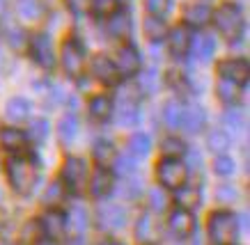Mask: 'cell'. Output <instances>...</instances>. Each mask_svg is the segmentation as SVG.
<instances>
[{
  "label": "cell",
  "mask_w": 250,
  "mask_h": 245,
  "mask_svg": "<svg viewBox=\"0 0 250 245\" xmlns=\"http://www.w3.org/2000/svg\"><path fill=\"white\" fill-rule=\"evenodd\" d=\"M9 188L16 195H30L37 181V165L28 156H12L5 165Z\"/></svg>",
  "instance_id": "cell-1"
},
{
  "label": "cell",
  "mask_w": 250,
  "mask_h": 245,
  "mask_svg": "<svg viewBox=\"0 0 250 245\" xmlns=\"http://www.w3.org/2000/svg\"><path fill=\"white\" fill-rule=\"evenodd\" d=\"M211 21L216 30L229 41H236L243 35V12L236 2H223L216 12H211Z\"/></svg>",
  "instance_id": "cell-2"
},
{
  "label": "cell",
  "mask_w": 250,
  "mask_h": 245,
  "mask_svg": "<svg viewBox=\"0 0 250 245\" xmlns=\"http://www.w3.org/2000/svg\"><path fill=\"white\" fill-rule=\"evenodd\" d=\"M207 234L213 245H234L239 234L236 215L229 211H213L207 220Z\"/></svg>",
  "instance_id": "cell-3"
},
{
  "label": "cell",
  "mask_w": 250,
  "mask_h": 245,
  "mask_svg": "<svg viewBox=\"0 0 250 245\" xmlns=\"http://www.w3.org/2000/svg\"><path fill=\"white\" fill-rule=\"evenodd\" d=\"M156 179H159L161 188L167 190H179L182 186H186L188 179V165L182 158H163L156 165Z\"/></svg>",
  "instance_id": "cell-4"
},
{
  "label": "cell",
  "mask_w": 250,
  "mask_h": 245,
  "mask_svg": "<svg viewBox=\"0 0 250 245\" xmlns=\"http://www.w3.org/2000/svg\"><path fill=\"white\" fill-rule=\"evenodd\" d=\"M60 62L64 74L71 78H78L85 71V48L74 35L62 41L60 48Z\"/></svg>",
  "instance_id": "cell-5"
},
{
  "label": "cell",
  "mask_w": 250,
  "mask_h": 245,
  "mask_svg": "<svg viewBox=\"0 0 250 245\" xmlns=\"http://www.w3.org/2000/svg\"><path fill=\"white\" fill-rule=\"evenodd\" d=\"M28 53L42 69H53L55 67L53 41L46 32H35L32 37H28Z\"/></svg>",
  "instance_id": "cell-6"
},
{
  "label": "cell",
  "mask_w": 250,
  "mask_h": 245,
  "mask_svg": "<svg viewBox=\"0 0 250 245\" xmlns=\"http://www.w3.org/2000/svg\"><path fill=\"white\" fill-rule=\"evenodd\" d=\"M216 71H218V76L223 78V80H229V83H234L241 87V85L248 83L250 64L243 60V57H228V60L218 62Z\"/></svg>",
  "instance_id": "cell-7"
},
{
  "label": "cell",
  "mask_w": 250,
  "mask_h": 245,
  "mask_svg": "<svg viewBox=\"0 0 250 245\" xmlns=\"http://www.w3.org/2000/svg\"><path fill=\"white\" fill-rule=\"evenodd\" d=\"M87 181V165L76 156H69L64 165H62V184L69 190H81Z\"/></svg>",
  "instance_id": "cell-8"
},
{
  "label": "cell",
  "mask_w": 250,
  "mask_h": 245,
  "mask_svg": "<svg viewBox=\"0 0 250 245\" xmlns=\"http://www.w3.org/2000/svg\"><path fill=\"white\" fill-rule=\"evenodd\" d=\"M167 229L172 234L174 238H179V241H186V238L193 236V231H195V218L190 211L186 208H174L170 211L167 215Z\"/></svg>",
  "instance_id": "cell-9"
},
{
  "label": "cell",
  "mask_w": 250,
  "mask_h": 245,
  "mask_svg": "<svg viewBox=\"0 0 250 245\" xmlns=\"http://www.w3.org/2000/svg\"><path fill=\"white\" fill-rule=\"evenodd\" d=\"M115 67L120 71V76H136L143 69V55L133 44H126L117 51V60H115Z\"/></svg>",
  "instance_id": "cell-10"
},
{
  "label": "cell",
  "mask_w": 250,
  "mask_h": 245,
  "mask_svg": "<svg viewBox=\"0 0 250 245\" xmlns=\"http://www.w3.org/2000/svg\"><path fill=\"white\" fill-rule=\"evenodd\" d=\"M39 225H42V231H44L46 241H60L67 234V215L62 213V211H58V208H51L48 213L42 215Z\"/></svg>",
  "instance_id": "cell-11"
},
{
  "label": "cell",
  "mask_w": 250,
  "mask_h": 245,
  "mask_svg": "<svg viewBox=\"0 0 250 245\" xmlns=\"http://www.w3.org/2000/svg\"><path fill=\"white\" fill-rule=\"evenodd\" d=\"M90 71L92 76L104 85H117L122 78L117 67H115V62L110 57H106V55H94L90 62Z\"/></svg>",
  "instance_id": "cell-12"
},
{
  "label": "cell",
  "mask_w": 250,
  "mask_h": 245,
  "mask_svg": "<svg viewBox=\"0 0 250 245\" xmlns=\"http://www.w3.org/2000/svg\"><path fill=\"white\" fill-rule=\"evenodd\" d=\"M97 220H99V227L106 231H115V229H122L124 222H126V213L124 208L117 207V204H101L97 208Z\"/></svg>",
  "instance_id": "cell-13"
},
{
  "label": "cell",
  "mask_w": 250,
  "mask_h": 245,
  "mask_svg": "<svg viewBox=\"0 0 250 245\" xmlns=\"http://www.w3.org/2000/svg\"><path fill=\"white\" fill-rule=\"evenodd\" d=\"M167 46H170V53L174 57H184V55L190 51V44H193V32H190L188 25H174L172 30H167Z\"/></svg>",
  "instance_id": "cell-14"
},
{
  "label": "cell",
  "mask_w": 250,
  "mask_h": 245,
  "mask_svg": "<svg viewBox=\"0 0 250 245\" xmlns=\"http://www.w3.org/2000/svg\"><path fill=\"white\" fill-rule=\"evenodd\" d=\"M161 238V227L152 213H143L136 222V241L140 245H156Z\"/></svg>",
  "instance_id": "cell-15"
},
{
  "label": "cell",
  "mask_w": 250,
  "mask_h": 245,
  "mask_svg": "<svg viewBox=\"0 0 250 245\" xmlns=\"http://www.w3.org/2000/svg\"><path fill=\"white\" fill-rule=\"evenodd\" d=\"M106 32L113 39H124L131 32V16L124 9H115L110 16H106Z\"/></svg>",
  "instance_id": "cell-16"
},
{
  "label": "cell",
  "mask_w": 250,
  "mask_h": 245,
  "mask_svg": "<svg viewBox=\"0 0 250 245\" xmlns=\"http://www.w3.org/2000/svg\"><path fill=\"white\" fill-rule=\"evenodd\" d=\"M115 188V176L108 168H97L90 179V192L94 197H106Z\"/></svg>",
  "instance_id": "cell-17"
},
{
  "label": "cell",
  "mask_w": 250,
  "mask_h": 245,
  "mask_svg": "<svg viewBox=\"0 0 250 245\" xmlns=\"http://www.w3.org/2000/svg\"><path fill=\"white\" fill-rule=\"evenodd\" d=\"M184 21L188 28H205L211 21V9L205 2H190L188 7L184 9Z\"/></svg>",
  "instance_id": "cell-18"
},
{
  "label": "cell",
  "mask_w": 250,
  "mask_h": 245,
  "mask_svg": "<svg viewBox=\"0 0 250 245\" xmlns=\"http://www.w3.org/2000/svg\"><path fill=\"white\" fill-rule=\"evenodd\" d=\"M205 124H207V113H205V108L202 106H188V108H184V115H182V126L186 133H197V131H202L205 129Z\"/></svg>",
  "instance_id": "cell-19"
},
{
  "label": "cell",
  "mask_w": 250,
  "mask_h": 245,
  "mask_svg": "<svg viewBox=\"0 0 250 245\" xmlns=\"http://www.w3.org/2000/svg\"><path fill=\"white\" fill-rule=\"evenodd\" d=\"M0 147H5L7 151H23L28 147V133L14 126H5L0 129Z\"/></svg>",
  "instance_id": "cell-20"
},
{
  "label": "cell",
  "mask_w": 250,
  "mask_h": 245,
  "mask_svg": "<svg viewBox=\"0 0 250 245\" xmlns=\"http://www.w3.org/2000/svg\"><path fill=\"white\" fill-rule=\"evenodd\" d=\"M113 99L106 96V94H97V96H92L90 103H87V113L94 122H108L110 115H113Z\"/></svg>",
  "instance_id": "cell-21"
},
{
  "label": "cell",
  "mask_w": 250,
  "mask_h": 245,
  "mask_svg": "<svg viewBox=\"0 0 250 245\" xmlns=\"http://www.w3.org/2000/svg\"><path fill=\"white\" fill-rule=\"evenodd\" d=\"M30 101L23 99V96H12V99L5 103V117H7V122L12 124H21L25 122L28 117H30Z\"/></svg>",
  "instance_id": "cell-22"
},
{
  "label": "cell",
  "mask_w": 250,
  "mask_h": 245,
  "mask_svg": "<svg viewBox=\"0 0 250 245\" xmlns=\"http://www.w3.org/2000/svg\"><path fill=\"white\" fill-rule=\"evenodd\" d=\"M92 158L97 161L99 168H108L117 158V149H115V145L110 140H97L94 147H92Z\"/></svg>",
  "instance_id": "cell-23"
},
{
  "label": "cell",
  "mask_w": 250,
  "mask_h": 245,
  "mask_svg": "<svg viewBox=\"0 0 250 245\" xmlns=\"http://www.w3.org/2000/svg\"><path fill=\"white\" fill-rule=\"evenodd\" d=\"M200 190H197V186H182L179 190H174V202H177V208H190L200 207Z\"/></svg>",
  "instance_id": "cell-24"
},
{
  "label": "cell",
  "mask_w": 250,
  "mask_h": 245,
  "mask_svg": "<svg viewBox=\"0 0 250 245\" xmlns=\"http://www.w3.org/2000/svg\"><path fill=\"white\" fill-rule=\"evenodd\" d=\"M76 133H78V117L74 113H67L58 124V140L62 145H69L71 140L76 138Z\"/></svg>",
  "instance_id": "cell-25"
},
{
  "label": "cell",
  "mask_w": 250,
  "mask_h": 245,
  "mask_svg": "<svg viewBox=\"0 0 250 245\" xmlns=\"http://www.w3.org/2000/svg\"><path fill=\"white\" fill-rule=\"evenodd\" d=\"M190 48H195L197 60L209 62V60H211V55L216 53V39L209 37V35H200V37H193V44H190Z\"/></svg>",
  "instance_id": "cell-26"
},
{
  "label": "cell",
  "mask_w": 250,
  "mask_h": 245,
  "mask_svg": "<svg viewBox=\"0 0 250 245\" xmlns=\"http://www.w3.org/2000/svg\"><path fill=\"white\" fill-rule=\"evenodd\" d=\"M145 35L149 37V41H161L167 37V25L161 16H147L145 19Z\"/></svg>",
  "instance_id": "cell-27"
},
{
  "label": "cell",
  "mask_w": 250,
  "mask_h": 245,
  "mask_svg": "<svg viewBox=\"0 0 250 245\" xmlns=\"http://www.w3.org/2000/svg\"><path fill=\"white\" fill-rule=\"evenodd\" d=\"M149 149H152V140H149V135L143 133V131H138V133H133L129 138V153L131 156L143 158V156L149 153Z\"/></svg>",
  "instance_id": "cell-28"
},
{
  "label": "cell",
  "mask_w": 250,
  "mask_h": 245,
  "mask_svg": "<svg viewBox=\"0 0 250 245\" xmlns=\"http://www.w3.org/2000/svg\"><path fill=\"white\" fill-rule=\"evenodd\" d=\"M229 142H232V140H229V135L223 129H211L209 135H207V147H209L213 153H218V156L228 151Z\"/></svg>",
  "instance_id": "cell-29"
},
{
  "label": "cell",
  "mask_w": 250,
  "mask_h": 245,
  "mask_svg": "<svg viewBox=\"0 0 250 245\" xmlns=\"http://www.w3.org/2000/svg\"><path fill=\"white\" fill-rule=\"evenodd\" d=\"M182 115H184V103L182 101H166L163 103V119L170 129H179L182 124Z\"/></svg>",
  "instance_id": "cell-30"
},
{
  "label": "cell",
  "mask_w": 250,
  "mask_h": 245,
  "mask_svg": "<svg viewBox=\"0 0 250 245\" xmlns=\"http://www.w3.org/2000/svg\"><path fill=\"white\" fill-rule=\"evenodd\" d=\"M216 94H218V99L223 103H228V106H234L239 96H241V87L234 83H229V80H223L220 78L218 85H216Z\"/></svg>",
  "instance_id": "cell-31"
},
{
  "label": "cell",
  "mask_w": 250,
  "mask_h": 245,
  "mask_svg": "<svg viewBox=\"0 0 250 245\" xmlns=\"http://www.w3.org/2000/svg\"><path fill=\"white\" fill-rule=\"evenodd\" d=\"M117 122H120L122 126H133V124L138 122V103H136V99H131V96L122 99V108H120V117H117Z\"/></svg>",
  "instance_id": "cell-32"
},
{
  "label": "cell",
  "mask_w": 250,
  "mask_h": 245,
  "mask_svg": "<svg viewBox=\"0 0 250 245\" xmlns=\"http://www.w3.org/2000/svg\"><path fill=\"white\" fill-rule=\"evenodd\" d=\"M186 151H188V149L184 145V140L174 138V135H170V138H166L161 142V153H163V158H182Z\"/></svg>",
  "instance_id": "cell-33"
},
{
  "label": "cell",
  "mask_w": 250,
  "mask_h": 245,
  "mask_svg": "<svg viewBox=\"0 0 250 245\" xmlns=\"http://www.w3.org/2000/svg\"><path fill=\"white\" fill-rule=\"evenodd\" d=\"M67 229H74L76 234H83L87 229V211L83 207H74L67 218Z\"/></svg>",
  "instance_id": "cell-34"
},
{
  "label": "cell",
  "mask_w": 250,
  "mask_h": 245,
  "mask_svg": "<svg viewBox=\"0 0 250 245\" xmlns=\"http://www.w3.org/2000/svg\"><path fill=\"white\" fill-rule=\"evenodd\" d=\"M64 195H67V188H64V184H62V181H53V184L46 188L44 202L48 204V207H58L60 202H64Z\"/></svg>",
  "instance_id": "cell-35"
},
{
  "label": "cell",
  "mask_w": 250,
  "mask_h": 245,
  "mask_svg": "<svg viewBox=\"0 0 250 245\" xmlns=\"http://www.w3.org/2000/svg\"><path fill=\"white\" fill-rule=\"evenodd\" d=\"M156 85H159V74L154 69L143 71L140 74V80H138V90L143 94H154L156 92Z\"/></svg>",
  "instance_id": "cell-36"
},
{
  "label": "cell",
  "mask_w": 250,
  "mask_h": 245,
  "mask_svg": "<svg viewBox=\"0 0 250 245\" xmlns=\"http://www.w3.org/2000/svg\"><path fill=\"white\" fill-rule=\"evenodd\" d=\"M21 238L25 243H39L42 238H44V231H42V225L39 220H28L25 222V227L21 231Z\"/></svg>",
  "instance_id": "cell-37"
},
{
  "label": "cell",
  "mask_w": 250,
  "mask_h": 245,
  "mask_svg": "<svg viewBox=\"0 0 250 245\" xmlns=\"http://www.w3.org/2000/svg\"><path fill=\"white\" fill-rule=\"evenodd\" d=\"M213 172L218 176H229L232 172H234V161L229 158V156H225V153H220V156H216L213 158Z\"/></svg>",
  "instance_id": "cell-38"
},
{
  "label": "cell",
  "mask_w": 250,
  "mask_h": 245,
  "mask_svg": "<svg viewBox=\"0 0 250 245\" xmlns=\"http://www.w3.org/2000/svg\"><path fill=\"white\" fill-rule=\"evenodd\" d=\"M115 163H117V172H120V174H124V176L136 174V170H138L136 156H131V153H126V156H117Z\"/></svg>",
  "instance_id": "cell-39"
},
{
  "label": "cell",
  "mask_w": 250,
  "mask_h": 245,
  "mask_svg": "<svg viewBox=\"0 0 250 245\" xmlns=\"http://www.w3.org/2000/svg\"><path fill=\"white\" fill-rule=\"evenodd\" d=\"M19 12L23 19H39L42 5H39V0H19Z\"/></svg>",
  "instance_id": "cell-40"
},
{
  "label": "cell",
  "mask_w": 250,
  "mask_h": 245,
  "mask_svg": "<svg viewBox=\"0 0 250 245\" xmlns=\"http://www.w3.org/2000/svg\"><path fill=\"white\" fill-rule=\"evenodd\" d=\"M167 204H170V199H167L166 190H161V186L149 192V207H152V211H166Z\"/></svg>",
  "instance_id": "cell-41"
},
{
  "label": "cell",
  "mask_w": 250,
  "mask_h": 245,
  "mask_svg": "<svg viewBox=\"0 0 250 245\" xmlns=\"http://www.w3.org/2000/svg\"><path fill=\"white\" fill-rule=\"evenodd\" d=\"M120 0H92V9L97 16H110L117 9Z\"/></svg>",
  "instance_id": "cell-42"
},
{
  "label": "cell",
  "mask_w": 250,
  "mask_h": 245,
  "mask_svg": "<svg viewBox=\"0 0 250 245\" xmlns=\"http://www.w3.org/2000/svg\"><path fill=\"white\" fill-rule=\"evenodd\" d=\"M46 133H48V122L46 119H35L30 126V135H28V140H32V142H42V140L46 138Z\"/></svg>",
  "instance_id": "cell-43"
},
{
  "label": "cell",
  "mask_w": 250,
  "mask_h": 245,
  "mask_svg": "<svg viewBox=\"0 0 250 245\" xmlns=\"http://www.w3.org/2000/svg\"><path fill=\"white\" fill-rule=\"evenodd\" d=\"M223 122H225V126L228 129H241L243 126V115H241V110L239 108H229L228 113L223 115Z\"/></svg>",
  "instance_id": "cell-44"
},
{
  "label": "cell",
  "mask_w": 250,
  "mask_h": 245,
  "mask_svg": "<svg viewBox=\"0 0 250 245\" xmlns=\"http://www.w3.org/2000/svg\"><path fill=\"white\" fill-rule=\"evenodd\" d=\"M167 85L174 87L177 92H190L188 80H186L182 74H177V71H167Z\"/></svg>",
  "instance_id": "cell-45"
},
{
  "label": "cell",
  "mask_w": 250,
  "mask_h": 245,
  "mask_svg": "<svg viewBox=\"0 0 250 245\" xmlns=\"http://www.w3.org/2000/svg\"><path fill=\"white\" fill-rule=\"evenodd\" d=\"M145 7H147L149 16H163L170 7V0H145Z\"/></svg>",
  "instance_id": "cell-46"
},
{
  "label": "cell",
  "mask_w": 250,
  "mask_h": 245,
  "mask_svg": "<svg viewBox=\"0 0 250 245\" xmlns=\"http://www.w3.org/2000/svg\"><path fill=\"white\" fill-rule=\"evenodd\" d=\"M216 197H218V202H223V204H232L236 199V190L232 188V186L228 184H223L216 188Z\"/></svg>",
  "instance_id": "cell-47"
},
{
  "label": "cell",
  "mask_w": 250,
  "mask_h": 245,
  "mask_svg": "<svg viewBox=\"0 0 250 245\" xmlns=\"http://www.w3.org/2000/svg\"><path fill=\"white\" fill-rule=\"evenodd\" d=\"M67 7L74 12H83L87 7V0H67Z\"/></svg>",
  "instance_id": "cell-48"
},
{
  "label": "cell",
  "mask_w": 250,
  "mask_h": 245,
  "mask_svg": "<svg viewBox=\"0 0 250 245\" xmlns=\"http://www.w3.org/2000/svg\"><path fill=\"white\" fill-rule=\"evenodd\" d=\"M101 245H122V243H120V241H104Z\"/></svg>",
  "instance_id": "cell-49"
},
{
  "label": "cell",
  "mask_w": 250,
  "mask_h": 245,
  "mask_svg": "<svg viewBox=\"0 0 250 245\" xmlns=\"http://www.w3.org/2000/svg\"><path fill=\"white\" fill-rule=\"evenodd\" d=\"M39 245H60L58 241H44V243H39Z\"/></svg>",
  "instance_id": "cell-50"
}]
</instances>
